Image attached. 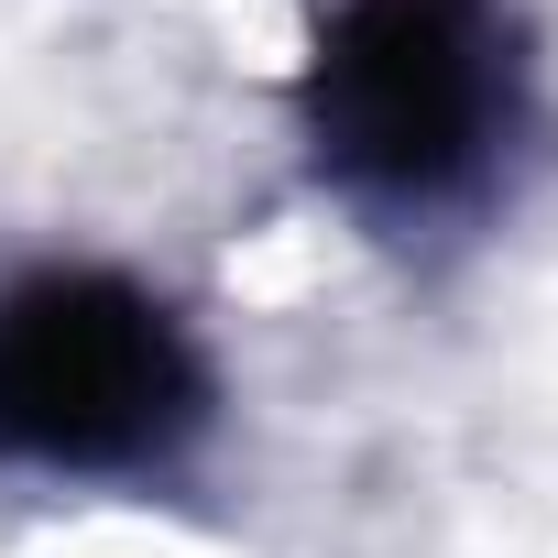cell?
Wrapping results in <instances>:
<instances>
[{
	"instance_id": "6da1fadb",
	"label": "cell",
	"mask_w": 558,
	"mask_h": 558,
	"mask_svg": "<svg viewBox=\"0 0 558 558\" xmlns=\"http://www.w3.org/2000/svg\"><path fill=\"white\" fill-rule=\"evenodd\" d=\"M525 121V34L504 0H329L307 56V143L373 219H449L504 175Z\"/></svg>"
},
{
	"instance_id": "7a4b0ae2",
	"label": "cell",
	"mask_w": 558,
	"mask_h": 558,
	"mask_svg": "<svg viewBox=\"0 0 558 558\" xmlns=\"http://www.w3.org/2000/svg\"><path fill=\"white\" fill-rule=\"evenodd\" d=\"M208 427V362L132 274H23L0 296V460L12 471H165Z\"/></svg>"
}]
</instances>
